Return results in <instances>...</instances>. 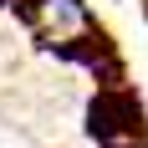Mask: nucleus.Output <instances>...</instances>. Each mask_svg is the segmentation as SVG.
Here are the masks:
<instances>
[{
  "mask_svg": "<svg viewBox=\"0 0 148 148\" xmlns=\"http://www.w3.org/2000/svg\"><path fill=\"white\" fill-rule=\"evenodd\" d=\"M87 133L97 138V148H133L143 138V102L133 97V87H102L87 102Z\"/></svg>",
  "mask_w": 148,
  "mask_h": 148,
  "instance_id": "1",
  "label": "nucleus"
},
{
  "mask_svg": "<svg viewBox=\"0 0 148 148\" xmlns=\"http://www.w3.org/2000/svg\"><path fill=\"white\" fill-rule=\"evenodd\" d=\"M10 5L26 15V26L51 51L66 46V41H77V36H87V31H97V15H92L87 0H10Z\"/></svg>",
  "mask_w": 148,
  "mask_h": 148,
  "instance_id": "2",
  "label": "nucleus"
},
{
  "mask_svg": "<svg viewBox=\"0 0 148 148\" xmlns=\"http://www.w3.org/2000/svg\"><path fill=\"white\" fill-rule=\"evenodd\" d=\"M56 56H61V61H77V66H87L102 87H123V56H118V46L107 41L102 31H87V36H77V41L56 46Z\"/></svg>",
  "mask_w": 148,
  "mask_h": 148,
  "instance_id": "3",
  "label": "nucleus"
},
{
  "mask_svg": "<svg viewBox=\"0 0 148 148\" xmlns=\"http://www.w3.org/2000/svg\"><path fill=\"white\" fill-rule=\"evenodd\" d=\"M133 148H148V138H138V143H133Z\"/></svg>",
  "mask_w": 148,
  "mask_h": 148,
  "instance_id": "4",
  "label": "nucleus"
}]
</instances>
